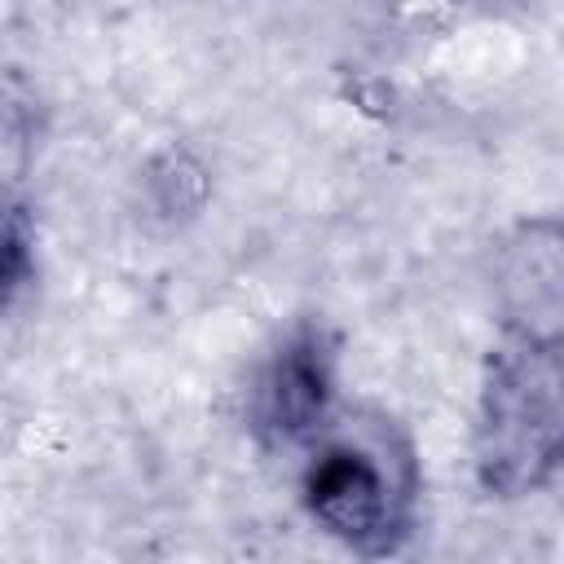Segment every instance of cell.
<instances>
[{
	"label": "cell",
	"instance_id": "1",
	"mask_svg": "<svg viewBox=\"0 0 564 564\" xmlns=\"http://www.w3.org/2000/svg\"><path fill=\"white\" fill-rule=\"evenodd\" d=\"M419 489L414 445L379 410H335L308 441L300 467L308 520L366 560L397 555L410 542Z\"/></svg>",
	"mask_w": 564,
	"mask_h": 564
},
{
	"label": "cell",
	"instance_id": "2",
	"mask_svg": "<svg viewBox=\"0 0 564 564\" xmlns=\"http://www.w3.org/2000/svg\"><path fill=\"white\" fill-rule=\"evenodd\" d=\"M564 441V357L560 335L507 326L489 352L471 458L485 494L524 498L555 480Z\"/></svg>",
	"mask_w": 564,
	"mask_h": 564
},
{
	"label": "cell",
	"instance_id": "3",
	"mask_svg": "<svg viewBox=\"0 0 564 564\" xmlns=\"http://www.w3.org/2000/svg\"><path fill=\"white\" fill-rule=\"evenodd\" d=\"M335 392L339 344L322 322H300L256 366L247 388V423L273 449L308 445L317 427L339 410Z\"/></svg>",
	"mask_w": 564,
	"mask_h": 564
},
{
	"label": "cell",
	"instance_id": "4",
	"mask_svg": "<svg viewBox=\"0 0 564 564\" xmlns=\"http://www.w3.org/2000/svg\"><path fill=\"white\" fill-rule=\"evenodd\" d=\"M31 220L22 207L0 203V317L13 308V300L26 291L35 273V251H31Z\"/></svg>",
	"mask_w": 564,
	"mask_h": 564
}]
</instances>
